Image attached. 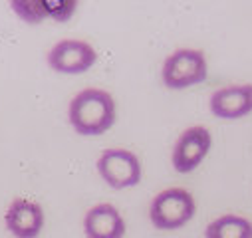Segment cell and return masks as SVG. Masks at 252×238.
Wrapping results in <instances>:
<instances>
[{"label":"cell","mask_w":252,"mask_h":238,"mask_svg":"<svg viewBox=\"0 0 252 238\" xmlns=\"http://www.w3.org/2000/svg\"><path fill=\"white\" fill-rule=\"evenodd\" d=\"M115 99L109 91L99 88H86L78 91L68 107L70 125L78 135L97 137L109 131L115 123Z\"/></svg>","instance_id":"6da1fadb"},{"label":"cell","mask_w":252,"mask_h":238,"mask_svg":"<svg viewBox=\"0 0 252 238\" xmlns=\"http://www.w3.org/2000/svg\"><path fill=\"white\" fill-rule=\"evenodd\" d=\"M209 76V64L203 50L179 48L171 52L161 68V80L169 89H187L203 84Z\"/></svg>","instance_id":"7a4b0ae2"},{"label":"cell","mask_w":252,"mask_h":238,"mask_svg":"<svg viewBox=\"0 0 252 238\" xmlns=\"http://www.w3.org/2000/svg\"><path fill=\"white\" fill-rule=\"evenodd\" d=\"M195 212V197L181 187H171L157 193L149 205V220L159 230H177L191 220Z\"/></svg>","instance_id":"3957f363"},{"label":"cell","mask_w":252,"mask_h":238,"mask_svg":"<svg viewBox=\"0 0 252 238\" xmlns=\"http://www.w3.org/2000/svg\"><path fill=\"white\" fill-rule=\"evenodd\" d=\"M97 173H99V177L103 178V181L115 191L131 189V187L139 185L141 177H143L139 157L133 151L121 149V147L105 149L99 155Z\"/></svg>","instance_id":"277c9868"},{"label":"cell","mask_w":252,"mask_h":238,"mask_svg":"<svg viewBox=\"0 0 252 238\" xmlns=\"http://www.w3.org/2000/svg\"><path fill=\"white\" fill-rule=\"evenodd\" d=\"M213 147V135L205 125H193L185 129L171 151V163L173 169L181 175L193 173L209 155Z\"/></svg>","instance_id":"5b68a950"},{"label":"cell","mask_w":252,"mask_h":238,"mask_svg":"<svg viewBox=\"0 0 252 238\" xmlns=\"http://www.w3.org/2000/svg\"><path fill=\"white\" fill-rule=\"evenodd\" d=\"M48 66L58 74H84L97 62V52L86 40L66 38L52 46L48 52Z\"/></svg>","instance_id":"8992f818"},{"label":"cell","mask_w":252,"mask_h":238,"mask_svg":"<svg viewBox=\"0 0 252 238\" xmlns=\"http://www.w3.org/2000/svg\"><path fill=\"white\" fill-rule=\"evenodd\" d=\"M211 113L219 119L234 121L252 113V84L224 86L213 91L209 99Z\"/></svg>","instance_id":"52a82bcc"},{"label":"cell","mask_w":252,"mask_h":238,"mask_svg":"<svg viewBox=\"0 0 252 238\" xmlns=\"http://www.w3.org/2000/svg\"><path fill=\"white\" fill-rule=\"evenodd\" d=\"M44 220L42 207L24 197L14 199L4 212L6 230L14 238H36L44 228Z\"/></svg>","instance_id":"ba28073f"},{"label":"cell","mask_w":252,"mask_h":238,"mask_svg":"<svg viewBox=\"0 0 252 238\" xmlns=\"http://www.w3.org/2000/svg\"><path fill=\"white\" fill-rule=\"evenodd\" d=\"M125 228L127 226H125L121 212L109 203L92 207L84 216L86 238H123Z\"/></svg>","instance_id":"9c48e42d"},{"label":"cell","mask_w":252,"mask_h":238,"mask_svg":"<svg viewBox=\"0 0 252 238\" xmlns=\"http://www.w3.org/2000/svg\"><path fill=\"white\" fill-rule=\"evenodd\" d=\"M205 238H252V222L240 214H220L205 228Z\"/></svg>","instance_id":"30bf717a"},{"label":"cell","mask_w":252,"mask_h":238,"mask_svg":"<svg viewBox=\"0 0 252 238\" xmlns=\"http://www.w3.org/2000/svg\"><path fill=\"white\" fill-rule=\"evenodd\" d=\"M10 8L26 22V24H40L48 18L44 0H12Z\"/></svg>","instance_id":"8fae6325"},{"label":"cell","mask_w":252,"mask_h":238,"mask_svg":"<svg viewBox=\"0 0 252 238\" xmlns=\"http://www.w3.org/2000/svg\"><path fill=\"white\" fill-rule=\"evenodd\" d=\"M48 18L56 22H66L74 16L78 8V0H44Z\"/></svg>","instance_id":"7c38bea8"}]
</instances>
